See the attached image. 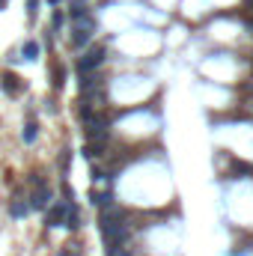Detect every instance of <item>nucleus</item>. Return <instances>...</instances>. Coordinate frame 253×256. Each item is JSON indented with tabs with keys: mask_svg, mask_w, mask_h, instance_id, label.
I'll return each mask as SVG.
<instances>
[{
	"mask_svg": "<svg viewBox=\"0 0 253 256\" xmlns=\"http://www.w3.org/2000/svg\"><path fill=\"white\" fill-rule=\"evenodd\" d=\"M30 185H33V194H30V200H27V206L30 209H36V211H45L48 206H51V188H48V182L42 179V176H30Z\"/></svg>",
	"mask_w": 253,
	"mask_h": 256,
	"instance_id": "f257e3e1",
	"label": "nucleus"
},
{
	"mask_svg": "<svg viewBox=\"0 0 253 256\" xmlns=\"http://www.w3.org/2000/svg\"><path fill=\"white\" fill-rule=\"evenodd\" d=\"M92 30H95V21H92V15H84V18H78V21H75V36H71V45H75V48H84V45L92 39Z\"/></svg>",
	"mask_w": 253,
	"mask_h": 256,
	"instance_id": "f03ea898",
	"label": "nucleus"
},
{
	"mask_svg": "<svg viewBox=\"0 0 253 256\" xmlns=\"http://www.w3.org/2000/svg\"><path fill=\"white\" fill-rule=\"evenodd\" d=\"M104 54H107V51H104L101 45H92L90 51H84V57L78 60V69H81V75H90L92 69H98V66L104 63Z\"/></svg>",
	"mask_w": 253,
	"mask_h": 256,
	"instance_id": "7ed1b4c3",
	"label": "nucleus"
},
{
	"mask_svg": "<svg viewBox=\"0 0 253 256\" xmlns=\"http://www.w3.org/2000/svg\"><path fill=\"white\" fill-rule=\"evenodd\" d=\"M66 209H69V203H54V206H48V214H45V227H60L63 221H66Z\"/></svg>",
	"mask_w": 253,
	"mask_h": 256,
	"instance_id": "20e7f679",
	"label": "nucleus"
},
{
	"mask_svg": "<svg viewBox=\"0 0 253 256\" xmlns=\"http://www.w3.org/2000/svg\"><path fill=\"white\" fill-rule=\"evenodd\" d=\"M0 81H3V90H6V95H21L24 93V81L18 78V75H12V71H6V75L3 78H0Z\"/></svg>",
	"mask_w": 253,
	"mask_h": 256,
	"instance_id": "39448f33",
	"label": "nucleus"
},
{
	"mask_svg": "<svg viewBox=\"0 0 253 256\" xmlns=\"http://www.w3.org/2000/svg\"><path fill=\"white\" fill-rule=\"evenodd\" d=\"M27 211H30L27 200H24L21 194H15V197H12V203H9V214H12V217H18V221H21V217H27Z\"/></svg>",
	"mask_w": 253,
	"mask_h": 256,
	"instance_id": "423d86ee",
	"label": "nucleus"
},
{
	"mask_svg": "<svg viewBox=\"0 0 253 256\" xmlns=\"http://www.w3.org/2000/svg\"><path fill=\"white\" fill-rule=\"evenodd\" d=\"M69 230H78L81 227V211L75 209V203H69V209H66V221H63Z\"/></svg>",
	"mask_w": 253,
	"mask_h": 256,
	"instance_id": "0eeeda50",
	"label": "nucleus"
},
{
	"mask_svg": "<svg viewBox=\"0 0 253 256\" xmlns=\"http://www.w3.org/2000/svg\"><path fill=\"white\" fill-rule=\"evenodd\" d=\"M21 60H36V57H39V42H33V39H27L24 42V48H21Z\"/></svg>",
	"mask_w": 253,
	"mask_h": 256,
	"instance_id": "6e6552de",
	"label": "nucleus"
},
{
	"mask_svg": "<svg viewBox=\"0 0 253 256\" xmlns=\"http://www.w3.org/2000/svg\"><path fill=\"white\" fill-rule=\"evenodd\" d=\"M21 137H24V143H36V137H39V125H36V122H27Z\"/></svg>",
	"mask_w": 253,
	"mask_h": 256,
	"instance_id": "1a4fd4ad",
	"label": "nucleus"
},
{
	"mask_svg": "<svg viewBox=\"0 0 253 256\" xmlns=\"http://www.w3.org/2000/svg\"><path fill=\"white\" fill-rule=\"evenodd\" d=\"M107 256H131V253L125 250V244H111L107 247Z\"/></svg>",
	"mask_w": 253,
	"mask_h": 256,
	"instance_id": "9d476101",
	"label": "nucleus"
},
{
	"mask_svg": "<svg viewBox=\"0 0 253 256\" xmlns=\"http://www.w3.org/2000/svg\"><path fill=\"white\" fill-rule=\"evenodd\" d=\"M63 84H66V71H63V69H54V87L60 90Z\"/></svg>",
	"mask_w": 253,
	"mask_h": 256,
	"instance_id": "9b49d317",
	"label": "nucleus"
},
{
	"mask_svg": "<svg viewBox=\"0 0 253 256\" xmlns=\"http://www.w3.org/2000/svg\"><path fill=\"white\" fill-rule=\"evenodd\" d=\"M39 12V0H27V18H36Z\"/></svg>",
	"mask_w": 253,
	"mask_h": 256,
	"instance_id": "f8f14e48",
	"label": "nucleus"
},
{
	"mask_svg": "<svg viewBox=\"0 0 253 256\" xmlns=\"http://www.w3.org/2000/svg\"><path fill=\"white\" fill-rule=\"evenodd\" d=\"M54 27H57V30L63 27V12H54Z\"/></svg>",
	"mask_w": 253,
	"mask_h": 256,
	"instance_id": "ddd939ff",
	"label": "nucleus"
},
{
	"mask_svg": "<svg viewBox=\"0 0 253 256\" xmlns=\"http://www.w3.org/2000/svg\"><path fill=\"white\" fill-rule=\"evenodd\" d=\"M3 3H6V0H0V9H3Z\"/></svg>",
	"mask_w": 253,
	"mask_h": 256,
	"instance_id": "4468645a",
	"label": "nucleus"
},
{
	"mask_svg": "<svg viewBox=\"0 0 253 256\" xmlns=\"http://www.w3.org/2000/svg\"><path fill=\"white\" fill-rule=\"evenodd\" d=\"M51 3H60V0H51Z\"/></svg>",
	"mask_w": 253,
	"mask_h": 256,
	"instance_id": "2eb2a0df",
	"label": "nucleus"
}]
</instances>
